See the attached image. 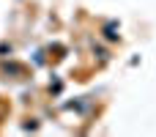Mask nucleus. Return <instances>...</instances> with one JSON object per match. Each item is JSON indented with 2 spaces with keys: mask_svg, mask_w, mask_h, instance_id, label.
Segmentation results:
<instances>
[{
  "mask_svg": "<svg viewBox=\"0 0 156 137\" xmlns=\"http://www.w3.org/2000/svg\"><path fill=\"white\" fill-rule=\"evenodd\" d=\"M104 33H107V38H110V41H115V38H118V33H115V25H107V27H104Z\"/></svg>",
  "mask_w": 156,
  "mask_h": 137,
  "instance_id": "1",
  "label": "nucleus"
}]
</instances>
